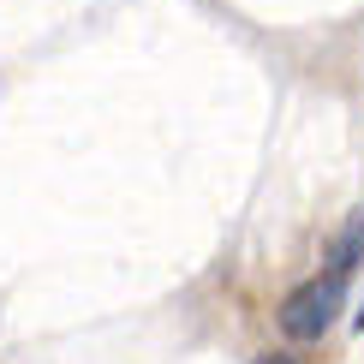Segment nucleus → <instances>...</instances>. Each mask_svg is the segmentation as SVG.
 <instances>
[{
	"label": "nucleus",
	"mask_w": 364,
	"mask_h": 364,
	"mask_svg": "<svg viewBox=\"0 0 364 364\" xmlns=\"http://www.w3.org/2000/svg\"><path fill=\"white\" fill-rule=\"evenodd\" d=\"M346 281L341 269H323V275H311L305 287H293V293L281 299V335L287 341H323L328 328H335V316L346 305Z\"/></svg>",
	"instance_id": "nucleus-1"
},
{
	"label": "nucleus",
	"mask_w": 364,
	"mask_h": 364,
	"mask_svg": "<svg viewBox=\"0 0 364 364\" xmlns=\"http://www.w3.org/2000/svg\"><path fill=\"white\" fill-rule=\"evenodd\" d=\"M358 257H364V209H358V215L341 227V239H335V245H328V269L353 275V269H358Z\"/></svg>",
	"instance_id": "nucleus-2"
},
{
	"label": "nucleus",
	"mask_w": 364,
	"mask_h": 364,
	"mask_svg": "<svg viewBox=\"0 0 364 364\" xmlns=\"http://www.w3.org/2000/svg\"><path fill=\"white\" fill-rule=\"evenodd\" d=\"M257 364H299V358H287V353H269V358H257Z\"/></svg>",
	"instance_id": "nucleus-3"
},
{
	"label": "nucleus",
	"mask_w": 364,
	"mask_h": 364,
	"mask_svg": "<svg viewBox=\"0 0 364 364\" xmlns=\"http://www.w3.org/2000/svg\"><path fill=\"white\" fill-rule=\"evenodd\" d=\"M358 328H364V299H358Z\"/></svg>",
	"instance_id": "nucleus-4"
}]
</instances>
